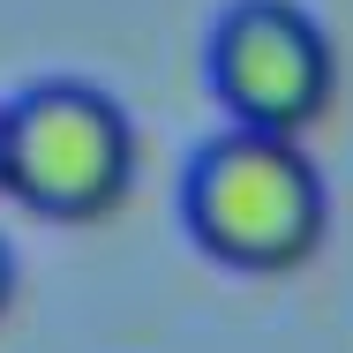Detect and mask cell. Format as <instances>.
I'll return each instance as SVG.
<instances>
[{
  "label": "cell",
  "instance_id": "cell-1",
  "mask_svg": "<svg viewBox=\"0 0 353 353\" xmlns=\"http://www.w3.org/2000/svg\"><path fill=\"white\" fill-rule=\"evenodd\" d=\"M181 218L211 263L248 271V279H279L323 248L331 196H323V173L301 150V136L225 128L196 150V165L181 181Z\"/></svg>",
  "mask_w": 353,
  "mask_h": 353
},
{
  "label": "cell",
  "instance_id": "cell-2",
  "mask_svg": "<svg viewBox=\"0 0 353 353\" xmlns=\"http://www.w3.org/2000/svg\"><path fill=\"white\" fill-rule=\"evenodd\" d=\"M8 196L53 225L113 218L136 188V128L98 83H30L8 105Z\"/></svg>",
  "mask_w": 353,
  "mask_h": 353
},
{
  "label": "cell",
  "instance_id": "cell-3",
  "mask_svg": "<svg viewBox=\"0 0 353 353\" xmlns=\"http://www.w3.org/2000/svg\"><path fill=\"white\" fill-rule=\"evenodd\" d=\"M211 98L225 128L308 136L339 98L331 30L293 0H233L211 30Z\"/></svg>",
  "mask_w": 353,
  "mask_h": 353
},
{
  "label": "cell",
  "instance_id": "cell-4",
  "mask_svg": "<svg viewBox=\"0 0 353 353\" xmlns=\"http://www.w3.org/2000/svg\"><path fill=\"white\" fill-rule=\"evenodd\" d=\"M8 301H15V256H8V241H0V316H8Z\"/></svg>",
  "mask_w": 353,
  "mask_h": 353
},
{
  "label": "cell",
  "instance_id": "cell-5",
  "mask_svg": "<svg viewBox=\"0 0 353 353\" xmlns=\"http://www.w3.org/2000/svg\"><path fill=\"white\" fill-rule=\"evenodd\" d=\"M0 196H8V113H0Z\"/></svg>",
  "mask_w": 353,
  "mask_h": 353
}]
</instances>
